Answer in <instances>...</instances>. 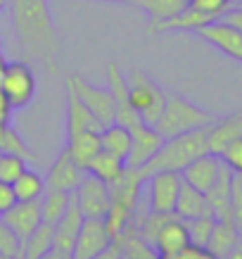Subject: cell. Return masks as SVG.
<instances>
[{"label": "cell", "mask_w": 242, "mask_h": 259, "mask_svg": "<svg viewBox=\"0 0 242 259\" xmlns=\"http://www.w3.org/2000/svg\"><path fill=\"white\" fill-rule=\"evenodd\" d=\"M0 219L8 224L24 243L43 221V217H40V197L38 200H17Z\"/></svg>", "instance_id": "obj_14"}, {"label": "cell", "mask_w": 242, "mask_h": 259, "mask_svg": "<svg viewBox=\"0 0 242 259\" xmlns=\"http://www.w3.org/2000/svg\"><path fill=\"white\" fill-rule=\"evenodd\" d=\"M230 214H233V224L237 233L242 236V188H237L235 183L230 188Z\"/></svg>", "instance_id": "obj_37"}, {"label": "cell", "mask_w": 242, "mask_h": 259, "mask_svg": "<svg viewBox=\"0 0 242 259\" xmlns=\"http://www.w3.org/2000/svg\"><path fill=\"white\" fill-rule=\"evenodd\" d=\"M12 24L24 50L55 67L57 29L47 0H12Z\"/></svg>", "instance_id": "obj_1"}, {"label": "cell", "mask_w": 242, "mask_h": 259, "mask_svg": "<svg viewBox=\"0 0 242 259\" xmlns=\"http://www.w3.org/2000/svg\"><path fill=\"white\" fill-rule=\"evenodd\" d=\"M119 257H121V243H119V240H114L107 250L100 252V254H98V257H93V259H119Z\"/></svg>", "instance_id": "obj_41"}, {"label": "cell", "mask_w": 242, "mask_h": 259, "mask_svg": "<svg viewBox=\"0 0 242 259\" xmlns=\"http://www.w3.org/2000/svg\"><path fill=\"white\" fill-rule=\"evenodd\" d=\"M53 247H55V226L40 221L38 228L22 243V254L24 259H40Z\"/></svg>", "instance_id": "obj_28"}, {"label": "cell", "mask_w": 242, "mask_h": 259, "mask_svg": "<svg viewBox=\"0 0 242 259\" xmlns=\"http://www.w3.org/2000/svg\"><path fill=\"white\" fill-rule=\"evenodd\" d=\"M131 143V152H128V159H126V166H135L140 169L155 157V152L162 148L164 138L155 131V126H142L140 131H135Z\"/></svg>", "instance_id": "obj_19"}, {"label": "cell", "mask_w": 242, "mask_h": 259, "mask_svg": "<svg viewBox=\"0 0 242 259\" xmlns=\"http://www.w3.org/2000/svg\"><path fill=\"white\" fill-rule=\"evenodd\" d=\"M0 88L5 91L8 100L12 102L15 110H24L29 107L36 98V88H38V81H36V74L26 62L17 60V62H8L5 67V74L0 79Z\"/></svg>", "instance_id": "obj_6"}, {"label": "cell", "mask_w": 242, "mask_h": 259, "mask_svg": "<svg viewBox=\"0 0 242 259\" xmlns=\"http://www.w3.org/2000/svg\"><path fill=\"white\" fill-rule=\"evenodd\" d=\"M209 22H214V17L204 15V12H200V10H195V8H190V5H187L180 15H176L173 19H169V22H164V24H159L152 33H166V31H187V33H192V31H197L200 26H204V24H209Z\"/></svg>", "instance_id": "obj_27"}, {"label": "cell", "mask_w": 242, "mask_h": 259, "mask_svg": "<svg viewBox=\"0 0 242 259\" xmlns=\"http://www.w3.org/2000/svg\"><path fill=\"white\" fill-rule=\"evenodd\" d=\"M12 114H15V107H12V102L8 100L5 91L0 88V121H8V124H10Z\"/></svg>", "instance_id": "obj_40"}, {"label": "cell", "mask_w": 242, "mask_h": 259, "mask_svg": "<svg viewBox=\"0 0 242 259\" xmlns=\"http://www.w3.org/2000/svg\"><path fill=\"white\" fill-rule=\"evenodd\" d=\"M86 171L90 174V176H95V179L105 181L107 186H112V183H117V181L121 179V174L126 171V162L114 157V155L107 152V150H100V152L88 162Z\"/></svg>", "instance_id": "obj_22"}, {"label": "cell", "mask_w": 242, "mask_h": 259, "mask_svg": "<svg viewBox=\"0 0 242 259\" xmlns=\"http://www.w3.org/2000/svg\"><path fill=\"white\" fill-rule=\"evenodd\" d=\"M12 259H24V254H22V252H19V254H17V257H12Z\"/></svg>", "instance_id": "obj_48"}, {"label": "cell", "mask_w": 242, "mask_h": 259, "mask_svg": "<svg viewBox=\"0 0 242 259\" xmlns=\"http://www.w3.org/2000/svg\"><path fill=\"white\" fill-rule=\"evenodd\" d=\"M0 252L8 259L17 257V254L22 252V240H19V236H17L3 219H0Z\"/></svg>", "instance_id": "obj_34"}, {"label": "cell", "mask_w": 242, "mask_h": 259, "mask_svg": "<svg viewBox=\"0 0 242 259\" xmlns=\"http://www.w3.org/2000/svg\"><path fill=\"white\" fill-rule=\"evenodd\" d=\"M86 174H88L86 169H81V166L71 159L69 152L62 150V152L57 155V159L53 162L47 176H45V190H64V193H74Z\"/></svg>", "instance_id": "obj_13"}, {"label": "cell", "mask_w": 242, "mask_h": 259, "mask_svg": "<svg viewBox=\"0 0 242 259\" xmlns=\"http://www.w3.org/2000/svg\"><path fill=\"white\" fill-rule=\"evenodd\" d=\"M219 19H223V22H228L230 26H235L237 31H242V8H228Z\"/></svg>", "instance_id": "obj_39"}, {"label": "cell", "mask_w": 242, "mask_h": 259, "mask_svg": "<svg viewBox=\"0 0 242 259\" xmlns=\"http://www.w3.org/2000/svg\"><path fill=\"white\" fill-rule=\"evenodd\" d=\"M40 259H74V254L67 250H60V247H53V250H47Z\"/></svg>", "instance_id": "obj_42"}, {"label": "cell", "mask_w": 242, "mask_h": 259, "mask_svg": "<svg viewBox=\"0 0 242 259\" xmlns=\"http://www.w3.org/2000/svg\"><path fill=\"white\" fill-rule=\"evenodd\" d=\"M228 259H242V236L237 238V245H235L233 252L228 254Z\"/></svg>", "instance_id": "obj_44"}, {"label": "cell", "mask_w": 242, "mask_h": 259, "mask_svg": "<svg viewBox=\"0 0 242 259\" xmlns=\"http://www.w3.org/2000/svg\"><path fill=\"white\" fill-rule=\"evenodd\" d=\"M214 214H204V217H197V219H187V236H190V243L197 245V247H207L211 238V231H214Z\"/></svg>", "instance_id": "obj_31"}, {"label": "cell", "mask_w": 242, "mask_h": 259, "mask_svg": "<svg viewBox=\"0 0 242 259\" xmlns=\"http://www.w3.org/2000/svg\"><path fill=\"white\" fill-rule=\"evenodd\" d=\"M221 166H223V159H221L219 155L204 152V155H200L197 159H192V162L180 171V176H183L185 183H190L192 188L202 190L204 195H207L209 188L216 183V179H219Z\"/></svg>", "instance_id": "obj_15"}, {"label": "cell", "mask_w": 242, "mask_h": 259, "mask_svg": "<svg viewBox=\"0 0 242 259\" xmlns=\"http://www.w3.org/2000/svg\"><path fill=\"white\" fill-rule=\"evenodd\" d=\"M5 67H8V60H5L3 50H0V79H3V74H5Z\"/></svg>", "instance_id": "obj_45"}, {"label": "cell", "mask_w": 242, "mask_h": 259, "mask_svg": "<svg viewBox=\"0 0 242 259\" xmlns=\"http://www.w3.org/2000/svg\"><path fill=\"white\" fill-rule=\"evenodd\" d=\"M74 200L86 219H105V214L110 212L112 190L105 181L86 174L83 181L78 183V188L74 190Z\"/></svg>", "instance_id": "obj_9"}, {"label": "cell", "mask_w": 242, "mask_h": 259, "mask_svg": "<svg viewBox=\"0 0 242 259\" xmlns=\"http://www.w3.org/2000/svg\"><path fill=\"white\" fill-rule=\"evenodd\" d=\"M190 8H195V10H200V12H204V15L219 19V17L230 8V3H228V0H190Z\"/></svg>", "instance_id": "obj_35"}, {"label": "cell", "mask_w": 242, "mask_h": 259, "mask_svg": "<svg viewBox=\"0 0 242 259\" xmlns=\"http://www.w3.org/2000/svg\"><path fill=\"white\" fill-rule=\"evenodd\" d=\"M83 212L78 209L76 200H74V193H71V202L67 207V212L62 214V219L55 224V247L60 250L71 252L74 250V243H76V236L81 231V224H83Z\"/></svg>", "instance_id": "obj_20"}, {"label": "cell", "mask_w": 242, "mask_h": 259, "mask_svg": "<svg viewBox=\"0 0 242 259\" xmlns=\"http://www.w3.org/2000/svg\"><path fill=\"white\" fill-rule=\"evenodd\" d=\"M142 183H145V176H142L140 169L126 166L121 179L110 186L112 202H110V212L105 214V226H107V231H110V236L114 240L131 226L133 214L138 209V197H140Z\"/></svg>", "instance_id": "obj_3"}, {"label": "cell", "mask_w": 242, "mask_h": 259, "mask_svg": "<svg viewBox=\"0 0 242 259\" xmlns=\"http://www.w3.org/2000/svg\"><path fill=\"white\" fill-rule=\"evenodd\" d=\"M15 202H17V197H15L12 186H10V183H5V181H0V217L8 212Z\"/></svg>", "instance_id": "obj_38"}, {"label": "cell", "mask_w": 242, "mask_h": 259, "mask_svg": "<svg viewBox=\"0 0 242 259\" xmlns=\"http://www.w3.org/2000/svg\"><path fill=\"white\" fill-rule=\"evenodd\" d=\"M195 259H219L216 254H211L207 247H197L195 250Z\"/></svg>", "instance_id": "obj_43"}, {"label": "cell", "mask_w": 242, "mask_h": 259, "mask_svg": "<svg viewBox=\"0 0 242 259\" xmlns=\"http://www.w3.org/2000/svg\"><path fill=\"white\" fill-rule=\"evenodd\" d=\"M29 166V162L19 155H10V152H0V181H5V183H15L17 176L24 171Z\"/></svg>", "instance_id": "obj_33"}, {"label": "cell", "mask_w": 242, "mask_h": 259, "mask_svg": "<svg viewBox=\"0 0 242 259\" xmlns=\"http://www.w3.org/2000/svg\"><path fill=\"white\" fill-rule=\"evenodd\" d=\"M105 126L98 121L93 112L76 98V93L67 88V138L78 134H100Z\"/></svg>", "instance_id": "obj_17"}, {"label": "cell", "mask_w": 242, "mask_h": 259, "mask_svg": "<svg viewBox=\"0 0 242 259\" xmlns=\"http://www.w3.org/2000/svg\"><path fill=\"white\" fill-rule=\"evenodd\" d=\"M12 190H15L17 200H38V197L45 193V179L26 166V169L17 176L15 183H12Z\"/></svg>", "instance_id": "obj_30"}, {"label": "cell", "mask_w": 242, "mask_h": 259, "mask_svg": "<svg viewBox=\"0 0 242 259\" xmlns=\"http://www.w3.org/2000/svg\"><path fill=\"white\" fill-rule=\"evenodd\" d=\"M5 8H8V0H0V12H3Z\"/></svg>", "instance_id": "obj_47"}, {"label": "cell", "mask_w": 242, "mask_h": 259, "mask_svg": "<svg viewBox=\"0 0 242 259\" xmlns=\"http://www.w3.org/2000/svg\"><path fill=\"white\" fill-rule=\"evenodd\" d=\"M157 259H171V257H162V254H159V257H157Z\"/></svg>", "instance_id": "obj_49"}, {"label": "cell", "mask_w": 242, "mask_h": 259, "mask_svg": "<svg viewBox=\"0 0 242 259\" xmlns=\"http://www.w3.org/2000/svg\"><path fill=\"white\" fill-rule=\"evenodd\" d=\"M237 238H240V233H237L233 221H216L214 231H211L209 243H207V250L211 254H216L219 259H228V254L237 245Z\"/></svg>", "instance_id": "obj_25"}, {"label": "cell", "mask_w": 242, "mask_h": 259, "mask_svg": "<svg viewBox=\"0 0 242 259\" xmlns=\"http://www.w3.org/2000/svg\"><path fill=\"white\" fill-rule=\"evenodd\" d=\"M0 259H8V257H5V254H3V252H0Z\"/></svg>", "instance_id": "obj_51"}, {"label": "cell", "mask_w": 242, "mask_h": 259, "mask_svg": "<svg viewBox=\"0 0 242 259\" xmlns=\"http://www.w3.org/2000/svg\"><path fill=\"white\" fill-rule=\"evenodd\" d=\"M207 126L195 128V131H187V134L173 136V138H164L162 148L155 152V157L150 159L145 166H140L142 176L148 179L150 174H157V171H178L180 174L192 159H197L204 152H209V145H207Z\"/></svg>", "instance_id": "obj_2"}, {"label": "cell", "mask_w": 242, "mask_h": 259, "mask_svg": "<svg viewBox=\"0 0 242 259\" xmlns=\"http://www.w3.org/2000/svg\"><path fill=\"white\" fill-rule=\"evenodd\" d=\"M69 202H71V193H64V190H45V193L40 195V217H43V224L55 226L57 221L62 219V214L67 212Z\"/></svg>", "instance_id": "obj_29"}, {"label": "cell", "mask_w": 242, "mask_h": 259, "mask_svg": "<svg viewBox=\"0 0 242 259\" xmlns=\"http://www.w3.org/2000/svg\"><path fill=\"white\" fill-rule=\"evenodd\" d=\"M102 3H124V5H138L140 0H102Z\"/></svg>", "instance_id": "obj_46"}, {"label": "cell", "mask_w": 242, "mask_h": 259, "mask_svg": "<svg viewBox=\"0 0 242 259\" xmlns=\"http://www.w3.org/2000/svg\"><path fill=\"white\" fill-rule=\"evenodd\" d=\"M197 38L207 40L209 46H214L219 53H223L226 57L242 62V31H237L235 26H230L223 19H214V22L200 26L197 31H192Z\"/></svg>", "instance_id": "obj_11"}, {"label": "cell", "mask_w": 242, "mask_h": 259, "mask_svg": "<svg viewBox=\"0 0 242 259\" xmlns=\"http://www.w3.org/2000/svg\"><path fill=\"white\" fill-rule=\"evenodd\" d=\"M131 143H133L131 131L121 124H110L100 131V150H107V152H112L114 157L124 159V162L128 159Z\"/></svg>", "instance_id": "obj_23"}, {"label": "cell", "mask_w": 242, "mask_h": 259, "mask_svg": "<svg viewBox=\"0 0 242 259\" xmlns=\"http://www.w3.org/2000/svg\"><path fill=\"white\" fill-rule=\"evenodd\" d=\"M228 3H233V0H228Z\"/></svg>", "instance_id": "obj_52"}, {"label": "cell", "mask_w": 242, "mask_h": 259, "mask_svg": "<svg viewBox=\"0 0 242 259\" xmlns=\"http://www.w3.org/2000/svg\"><path fill=\"white\" fill-rule=\"evenodd\" d=\"M64 150L71 155V159L76 162L81 169H86L88 162L100 152V134H78L74 138H67Z\"/></svg>", "instance_id": "obj_26"}, {"label": "cell", "mask_w": 242, "mask_h": 259, "mask_svg": "<svg viewBox=\"0 0 242 259\" xmlns=\"http://www.w3.org/2000/svg\"><path fill=\"white\" fill-rule=\"evenodd\" d=\"M223 164H228L233 171H242V138L233 141L223 152H221Z\"/></svg>", "instance_id": "obj_36"}, {"label": "cell", "mask_w": 242, "mask_h": 259, "mask_svg": "<svg viewBox=\"0 0 242 259\" xmlns=\"http://www.w3.org/2000/svg\"><path fill=\"white\" fill-rule=\"evenodd\" d=\"M112 243H114V238L110 236V231L105 226V219H83L71 254L74 259H93L107 250Z\"/></svg>", "instance_id": "obj_12"}, {"label": "cell", "mask_w": 242, "mask_h": 259, "mask_svg": "<svg viewBox=\"0 0 242 259\" xmlns=\"http://www.w3.org/2000/svg\"><path fill=\"white\" fill-rule=\"evenodd\" d=\"M0 50H3V36H0Z\"/></svg>", "instance_id": "obj_50"}, {"label": "cell", "mask_w": 242, "mask_h": 259, "mask_svg": "<svg viewBox=\"0 0 242 259\" xmlns=\"http://www.w3.org/2000/svg\"><path fill=\"white\" fill-rule=\"evenodd\" d=\"M145 183H148V193H150L148 197L150 212L171 214L173 207H176V200H178L183 176L178 171H157L150 174Z\"/></svg>", "instance_id": "obj_10"}, {"label": "cell", "mask_w": 242, "mask_h": 259, "mask_svg": "<svg viewBox=\"0 0 242 259\" xmlns=\"http://www.w3.org/2000/svg\"><path fill=\"white\" fill-rule=\"evenodd\" d=\"M173 214L180 217L183 221L187 219H197V217H204V214H211L209 200L204 195L202 190L192 188L190 183H180V193L178 200H176V207H173Z\"/></svg>", "instance_id": "obj_21"}, {"label": "cell", "mask_w": 242, "mask_h": 259, "mask_svg": "<svg viewBox=\"0 0 242 259\" xmlns=\"http://www.w3.org/2000/svg\"><path fill=\"white\" fill-rule=\"evenodd\" d=\"M126 83H128L131 107L140 114V119L148 126H155L157 119L162 117V112H164L166 88H162L148 71L142 69H133L126 76Z\"/></svg>", "instance_id": "obj_5"}, {"label": "cell", "mask_w": 242, "mask_h": 259, "mask_svg": "<svg viewBox=\"0 0 242 259\" xmlns=\"http://www.w3.org/2000/svg\"><path fill=\"white\" fill-rule=\"evenodd\" d=\"M0 152L19 155V157H24L26 162H36V155L29 150L26 141L17 134V128H12V126H8V128H5V134H3V141H0Z\"/></svg>", "instance_id": "obj_32"}, {"label": "cell", "mask_w": 242, "mask_h": 259, "mask_svg": "<svg viewBox=\"0 0 242 259\" xmlns=\"http://www.w3.org/2000/svg\"><path fill=\"white\" fill-rule=\"evenodd\" d=\"M185 245H190L185 221L180 219V217H176V214H171V217L162 224V228L157 231L155 240H152V247H155L157 254H162V257H173V254H178Z\"/></svg>", "instance_id": "obj_16"}, {"label": "cell", "mask_w": 242, "mask_h": 259, "mask_svg": "<svg viewBox=\"0 0 242 259\" xmlns=\"http://www.w3.org/2000/svg\"><path fill=\"white\" fill-rule=\"evenodd\" d=\"M67 88H71V91L76 93V98L93 112L102 126H110L117 121V117H114V100H112L110 88L93 86V83L88 79H83L81 74L67 76Z\"/></svg>", "instance_id": "obj_7"}, {"label": "cell", "mask_w": 242, "mask_h": 259, "mask_svg": "<svg viewBox=\"0 0 242 259\" xmlns=\"http://www.w3.org/2000/svg\"><path fill=\"white\" fill-rule=\"evenodd\" d=\"M107 88L112 93V100H114V117L117 121L114 124L126 126L131 134L140 131L142 126H148L140 119V114L131 107V100H128V83H126V74L121 71L117 62L107 64Z\"/></svg>", "instance_id": "obj_8"}, {"label": "cell", "mask_w": 242, "mask_h": 259, "mask_svg": "<svg viewBox=\"0 0 242 259\" xmlns=\"http://www.w3.org/2000/svg\"><path fill=\"white\" fill-rule=\"evenodd\" d=\"M150 17V33L155 31L159 24L169 22L176 15H180L183 10L190 5V0H140L138 3Z\"/></svg>", "instance_id": "obj_24"}, {"label": "cell", "mask_w": 242, "mask_h": 259, "mask_svg": "<svg viewBox=\"0 0 242 259\" xmlns=\"http://www.w3.org/2000/svg\"><path fill=\"white\" fill-rule=\"evenodd\" d=\"M211 121H214L211 112H207L204 107L195 105L192 100H187L185 95L176 93V91H166L164 112H162V117L157 119L155 131L162 138H173V136L202 128V126L211 124Z\"/></svg>", "instance_id": "obj_4"}, {"label": "cell", "mask_w": 242, "mask_h": 259, "mask_svg": "<svg viewBox=\"0 0 242 259\" xmlns=\"http://www.w3.org/2000/svg\"><path fill=\"white\" fill-rule=\"evenodd\" d=\"M237 138H242V112H235L230 117L211 121L207 126V145H209L211 155L221 157V152Z\"/></svg>", "instance_id": "obj_18"}]
</instances>
